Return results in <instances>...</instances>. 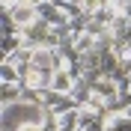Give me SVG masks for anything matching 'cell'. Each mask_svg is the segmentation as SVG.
<instances>
[{
	"instance_id": "obj_11",
	"label": "cell",
	"mask_w": 131,
	"mask_h": 131,
	"mask_svg": "<svg viewBox=\"0 0 131 131\" xmlns=\"http://www.w3.org/2000/svg\"><path fill=\"white\" fill-rule=\"evenodd\" d=\"M104 125H107V131H131V116L128 113H110V116H104Z\"/></svg>"
},
{
	"instance_id": "obj_10",
	"label": "cell",
	"mask_w": 131,
	"mask_h": 131,
	"mask_svg": "<svg viewBox=\"0 0 131 131\" xmlns=\"http://www.w3.org/2000/svg\"><path fill=\"white\" fill-rule=\"evenodd\" d=\"M0 98H3V104H15V101H21V98H24V83H3Z\"/></svg>"
},
{
	"instance_id": "obj_8",
	"label": "cell",
	"mask_w": 131,
	"mask_h": 131,
	"mask_svg": "<svg viewBox=\"0 0 131 131\" xmlns=\"http://www.w3.org/2000/svg\"><path fill=\"white\" fill-rule=\"evenodd\" d=\"M78 125H81V107L57 116V131H78Z\"/></svg>"
},
{
	"instance_id": "obj_7",
	"label": "cell",
	"mask_w": 131,
	"mask_h": 131,
	"mask_svg": "<svg viewBox=\"0 0 131 131\" xmlns=\"http://www.w3.org/2000/svg\"><path fill=\"white\" fill-rule=\"evenodd\" d=\"M51 78H54V74H42V72H27L24 74V86L27 90H33V92H48L51 90Z\"/></svg>"
},
{
	"instance_id": "obj_13",
	"label": "cell",
	"mask_w": 131,
	"mask_h": 131,
	"mask_svg": "<svg viewBox=\"0 0 131 131\" xmlns=\"http://www.w3.org/2000/svg\"><path fill=\"white\" fill-rule=\"evenodd\" d=\"M72 3H83V0H72Z\"/></svg>"
},
{
	"instance_id": "obj_12",
	"label": "cell",
	"mask_w": 131,
	"mask_h": 131,
	"mask_svg": "<svg viewBox=\"0 0 131 131\" xmlns=\"http://www.w3.org/2000/svg\"><path fill=\"white\" fill-rule=\"evenodd\" d=\"M107 3H110V0H83V3H81V6H83V12H86V15H95V12H101V9H104L107 6Z\"/></svg>"
},
{
	"instance_id": "obj_5",
	"label": "cell",
	"mask_w": 131,
	"mask_h": 131,
	"mask_svg": "<svg viewBox=\"0 0 131 131\" xmlns=\"http://www.w3.org/2000/svg\"><path fill=\"white\" fill-rule=\"evenodd\" d=\"M92 92H95L98 98H104L107 104L122 98V95H119V86H116V78H104V74H101V78L92 83Z\"/></svg>"
},
{
	"instance_id": "obj_4",
	"label": "cell",
	"mask_w": 131,
	"mask_h": 131,
	"mask_svg": "<svg viewBox=\"0 0 131 131\" xmlns=\"http://www.w3.org/2000/svg\"><path fill=\"white\" fill-rule=\"evenodd\" d=\"M81 81V78H74L69 69H57L54 78H51V92H60V95H72L74 83Z\"/></svg>"
},
{
	"instance_id": "obj_1",
	"label": "cell",
	"mask_w": 131,
	"mask_h": 131,
	"mask_svg": "<svg viewBox=\"0 0 131 131\" xmlns=\"http://www.w3.org/2000/svg\"><path fill=\"white\" fill-rule=\"evenodd\" d=\"M48 119V110L42 104L30 101H15V104H3V131H21L27 125H39Z\"/></svg>"
},
{
	"instance_id": "obj_9",
	"label": "cell",
	"mask_w": 131,
	"mask_h": 131,
	"mask_svg": "<svg viewBox=\"0 0 131 131\" xmlns=\"http://www.w3.org/2000/svg\"><path fill=\"white\" fill-rule=\"evenodd\" d=\"M0 83H24L21 69H18L15 63H6V60H3V66H0Z\"/></svg>"
},
{
	"instance_id": "obj_6",
	"label": "cell",
	"mask_w": 131,
	"mask_h": 131,
	"mask_svg": "<svg viewBox=\"0 0 131 131\" xmlns=\"http://www.w3.org/2000/svg\"><path fill=\"white\" fill-rule=\"evenodd\" d=\"M78 131H107L104 116L90 110V107H81V125H78Z\"/></svg>"
},
{
	"instance_id": "obj_3",
	"label": "cell",
	"mask_w": 131,
	"mask_h": 131,
	"mask_svg": "<svg viewBox=\"0 0 131 131\" xmlns=\"http://www.w3.org/2000/svg\"><path fill=\"white\" fill-rule=\"evenodd\" d=\"M9 15H12V21L18 24V30H27V27H33L39 21V9L36 6H24V3H15V6L9 9Z\"/></svg>"
},
{
	"instance_id": "obj_2",
	"label": "cell",
	"mask_w": 131,
	"mask_h": 131,
	"mask_svg": "<svg viewBox=\"0 0 131 131\" xmlns=\"http://www.w3.org/2000/svg\"><path fill=\"white\" fill-rule=\"evenodd\" d=\"M39 18L45 21V24H51V27H69V18H66V12L60 6H54L51 0H42L39 6Z\"/></svg>"
}]
</instances>
